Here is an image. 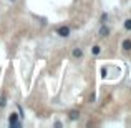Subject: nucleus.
<instances>
[{"mask_svg": "<svg viewBox=\"0 0 131 128\" xmlns=\"http://www.w3.org/2000/svg\"><path fill=\"white\" fill-rule=\"evenodd\" d=\"M57 33L60 37H68V35H70V27H67V25L58 27V28H57Z\"/></svg>", "mask_w": 131, "mask_h": 128, "instance_id": "obj_1", "label": "nucleus"}, {"mask_svg": "<svg viewBox=\"0 0 131 128\" xmlns=\"http://www.w3.org/2000/svg\"><path fill=\"white\" fill-rule=\"evenodd\" d=\"M8 123H10V126H20V123H18V115L12 113V115L8 116Z\"/></svg>", "mask_w": 131, "mask_h": 128, "instance_id": "obj_2", "label": "nucleus"}, {"mask_svg": "<svg viewBox=\"0 0 131 128\" xmlns=\"http://www.w3.org/2000/svg\"><path fill=\"white\" fill-rule=\"evenodd\" d=\"M98 35L101 37V38H103V37H108V35H110V28L105 25V23H103V25L100 27V32H98Z\"/></svg>", "mask_w": 131, "mask_h": 128, "instance_id": "obj_3", "label": "nucleus"}, {"mask_svg": "<svg viewBox=\"0 0 131 128\" xmlns=\"http://www.w3.org/2000/svg\"><path fill=\"white\" fill-rule=\"evenodd\" d=\"M68 116H70V120H71V122H75V120H78V118H80V112H78V110H71Z\"/></svg>", "mask_w": 131, "mask_h": 128, "instance_id": "obj_4", "label": "nucleus"}, {"mask_svg": "<svg viewBox=\"0 0 131 128\" xmlns=\"http://www.w3.org/2000/svg\"><path fill=\"white\" fill-rule=\"evenodd\" d=\"M73 57L75 58H81L83 57V50H81V48H73Z\"/></svg>", "mask_w": 131, "mask_h": 128, "instance_id": "obj_5", "label": "nucleus"}, {"mask_svg": "<svg viewBox=\"0 0 131 128\" xmlns=\"http://www.w3.org/2000/svg\"><path fill=\"white\" fill-rule=\"evenodd\" d=\"M121 47H123V50H125V52H129L131 50V40H125Z\"/></svg>", "mask_w": 131, "mask_h": 128, "instance_id": "obj_6", "label": "nucleus"}, {"mask_svg": "<svg viewBox=\"0 0 131 128\" xmlns=\"http://www.w3.org/2000/svg\"><path fill=\"white\" fill-rule=\"evenodd\" d=\"M5 105H7V96H5V93H2L0 95V108H3Z\"/></svg>", "mask_w": 131, "mask_h": 128, "instance_id": "obj_7", "label": "nucleus"}, {"mask_svg": "<svg viewBox=\"0 0 131 128\" xmlns=\"http://www.w3.org/2000/svg\"><path fill=\"white\" fill-rule=\"evenodd\" d=\"M100 52H101V47H100V45H95V47L91 48V53L93 55H100Z\"/></svg>", "mask_w": 131, "mask_h": 128, "instance_id": "obj_8", "label": "nucleus"}, {"mask_svg": "<svg viewBox=\"0 0 131 128\" xmlns=\"http://www.w3.org/2000/svg\"><path fill=\"white\" fill-rule=\"evenodd\" d=\"M125 28H126V30H131V18L125 20Z\"/></svg>", "mask_w": 131, "mask_h": 128, "instance_id": "obj_9", "label": "nucleus"}, {"mask_svg": "<svg viewBox=\"0 0 131 128\" xmlns=\"http://www.w3.org/2000/svg\"><path fill=\"white\" fill-rule=\"evenodd\" d=\"M106 20H108V13H103L101 15V23H105Z\"/></svg>", "mask_w": 131, "mask_h": 128, "instance_id": "obj_10", "label": "nucleus"}, {"mask_svg": "<svg viewBox=\"0 0 131 128\" xmlns=\"http://www.w3.org/2000/svg\"><path fill=\"white\" fill-rule=\"evenodd\" d=\"M95 98H96L95 93H91V95H90V102H95Z\"/></svg>", "mask_w": 131, "mask_h": 128, "instance_id": "obj_11", "label": "nucleus"}, {"mask_svg": "<svg viewBox=\"0 0 131 128\" xmlns=\"http://www.w3.org/2000/svg\"><path fill=\"white\" fill-rule=\"evenodd\" d=\"M10 2H15V0H10Z\"/></svg>", "mask_w": 131, "mask_h": 128, "instance_id": "obj_12", "label": "nucleus"}]
</instances>
